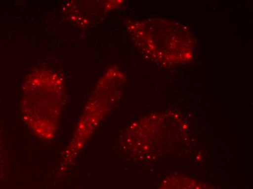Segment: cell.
<instances>
[{"mask_svg": "<svg viewBox=\"0 0 253 189\" xmlns=\"http://www.w3.org/2000/svg\"><path fill=\"white\" fill-rule=\"evenodd\" d=\"M189 134V124L176 112H156L129 124L120 137V149L134 162H153L183 145Z\"/></svg>", "mask_w": 253, "mask_h": 189, "instance_id": "1", "label": "cell"}, {"mask_svg": "<svg viewBox=\"0 0 253 189\" xmlns=\"http://www.w3.org/2000/svg\"><path fill=\"white\" fill-rule=\"evenodd\" d=\"M126 29L142 55L162 67L189 64L194 60L197 40L187 26L165 19L126 21Z\"/></svg>", "mask_w": 253, "mask_h": 189, "instance_id": "2", "label": "cell"}, {"mask_svg": "<svg viewBox=\"0 0 253 189\" xmlns=\"http://www.w3.org/2000/svg\"><path fill=\"white\" fill-rule=\"evenodd\" d=\"M66 100V84L59 73L44 68L32 71L24 83L21 106L23 122L39 139H54Z\"/></svg>", "mask_w": 253, "mask_h": 189, "instance_id": "3", "label": "cell"}, {"mask_svg": "<svg viewBox=\"0 0 253 189\" xmlns=\"http://www.w3.org/2000/svg\"><path fill=\"white\" fill-rule=\"evenodd\" d=\"M126 81V75L117 67L109 68L100 78L61 155L57 169L58 178L66 176L72 170L92 133L120 101Z\"/></svg>", "mask_w": 253, "mask_h": 189, "instance_id": "4", "label": "cell"}, {"mask_svg": "<svg viewBox=\"0 0 253 189\" xmlns=\"http://www.w3.org/2000/svg\"><path fill=\"white\" fill-rule=\"evenodd\" d=\"M66 4V15L79 26H88L124 4L123 1H72Z\"/></svg>", "mask_w": 253, "mask_h": 189, "instance_id": "5", "label": "cell"}, {"mask_svg": "<svg viewBox=\"0 0 253 189\" xmlns=\"http://www.w3.org/2000/svg\"><path fill=\"white\" fill-rule=\"evenodd\" d=\"M1 146H0V173H1Z\"/></svg>", "mask_w": 253, "mask_h": 189, "instance_id": "6", "label": "cell"}]
</instances>
